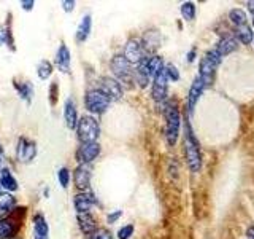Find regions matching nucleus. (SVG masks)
<instances>
[{"instance_id":"obj_1","label":"nucleus","mask_w":254,"mask_h":239,"mask_svg":"<svg viewBox=\"0 0 254 239\" xmlns=\"http://www.w3.org/2000/svg\"><path fill=\"white\" fill-rule=\"evenodd\" d=\"M184 155H186V161H187L189 169L192 172L200 171V167H202L200 145H199L189 123H186V128H184Z\"/></svg>"},{"instance_id":"obj_2","label":"nucleus","mask_w":254,"mask_h":239,"mask_svg":"<svg viewBox=\"0 0 254 239\" xmlns=\"http://www.w3.org/2000/svg\"><path fill=\"white\" fill-rule=\"evenodd\" d=\"M76 137L81 143H92L97 142L100 136V124L97 118L92 115H83L78 120L76 126Z\"/></svg>"},{"instance_id":"obj_3","label":"nucleus","mask_w":254,"mask_h":239,"mask_svg":"<svg viewBox=\"0 0 254 239\" xmlns=\"http://www.w3.org/2000/svg\"><path fill=\"white\" fill-rule=\"evenodd\" d=\"M111 102H113V100L99 88L88 89L86 94H84V107H86V110L92 117L105 113Z\"/></svg>"},{"instance_id":"obj_4","label":"nucleus","mask_w":254,"mask_h":239,"mask_svg":"<svg viewBox=\"0 0 254 239\" xmlns=\"http://www.w3.org/2000/svg\"><path fill=\"white\" fill-rule=\"evenodd\" d=\"M221 56L218 55L216 50L213 51H208L207 55L202 58L200 61V70H199V79L203 81L205 88L210 86L211 83L215 80V72H216V67L221 64Z\"/></svg>"},{"instance_id":"obj_5","label":"nucleus","mask_w":254,"mask_h":239,"mask_svg":"<svg viewBox=\"0 0 254 239\" xmlns=\"http://www.w3.org/2000/svg\"><path fill=\"white\" fill-rule=\"evenodd\" d=\"M165 137L168 145H175L178 140L180 136V110L177 105H173L172 102H168L165 105Z\"/></svg>"},{"instance_id":"obj_6","label":"nucleus","mask_w":254,"mask_h":239,"mask_svg":"<svg viewBox=\"0 0 254 239\" xmlns=\"http://www.w3.org/2000/svg\"><path fill=\"white\" fill-rule=\"evenodd\" d=\"M110 69L113 72L114 79H116L121 85L127 83V85H132L134 83V70H132V65L126 61V58L123 55L113 56L110 61Z\"/></svg>"},{"instance_id":"obj_7","label":"nucleus","mask_w":254,"mask_h":239,"mask_svg":"<svg viewBox=\"0 0 254 239\" xmlns=\"http://www.w3.org/2000/svg\"><path fill=\"white\" fill-rule=\"evenodd\" d=\"M37 157V143L27 137H19L16 143V159L21 163H30Z\"/></svg>"},{"instance_id":"obj_8","label":"nucleus","mask_w":254,"mask_h":239,"mask_svg":"<svg viewBox=\"0 0 254 239\" xmlns=\"http://www.w3.org/2000/svg\"><path fill=\"white\" fill-rule=\"evenodd\" d=\"M145 50H143V45H142V40H138V39H130V40H127V43L124 46V58H126V61L129 62L130 65H134V64H140L143 59H145Z\"/></svg>"},{"instance_id":"obj_9","label":"nucleus","mask_w":254,"mask_h":239,"mask_svg":"<svg viewBox=\"0 0 254 239\" xmlns=\"http://www.w3.org/2000/svg\"><path fill=\"white\" fill-rule=\"evenodd\" d=\"M99 89H102L111 100H119L124 96V88L123 85L113 77H100L99 79Z\"/></svg>"},{"instance_id":"obj_10","label":"nucleus","mask_w":254,"mask_h":239,"mask_svg":"<svg viewBox=\"0 0 254 239\" xmlns=\"http://www.w3.org/2000/svg\"><path fill=\"white\" fill-rule=\"evenodd\" d=\"M73 183L78 191H89L92 180V167L91 164H78L73 171Z\"/></svg>"},{"instance_id":"obj_11","label":"nucleus","mask_w":254,"mask_h":239,"mask_svg":"<svg viewBox=\"0 0 254 239\" xmlns=\"http://www.w3.org/2000/svg\"><path fill=\"white\" fill-rule=\"evenodd\" d=\"M102 148L99 142H92V143H81L76 150V161L78 164H91L94 159H97L100 155Z\"/></svg>"},{"instance_id":"obj_12","label":"nucleus","mask_w":254,"mask_h":239,"mask_svg":"<svg viewBox=\"0 0 254 239\" xmlns=\"http://www.w3.org/2000/svg\"><path fill=\"white\" fill-rule=\"evenodd\" d=\"M94 206H97V198L92 191H78L73 196V207L76 214H88Z\"/></svg>"},{"instance_id":"obj_13","label":"nucleus","mask_w":254,"mask_h":239,"mask_svg":"<svg viewBox=\"0 0 254 239\" xmlns=\"http://www.w3.org/2000/svg\"><path fill=\"white\" fill-rule=\"evenodd\" d=\"M168 79L165 74V65L162 67L159 72L156 74V77L153 79V99L156 102H162L167 98V91H168Z\"/></svg>"},{"instance_id":"obj_14","label":"nucleus","mask_w":254,"mask_h":239,"mask_svg":"<svg viewBox=\"0 0 254 239\" xmlns=\"http://www.w3.org/2000/svg\"><path fill=\"white\" fill-rule=\"evenodd\" d=\"M54 62H56V67L62 72V74H70V70H72V55H70V48L65 43L59 45Z\"/></svg>"},{"instance_id":"obj_15","label":"nucleus","mask_w":254,"mask_h":239,"mask_svg":"<svg viewBox=\"0 0 254 239\" xmlns=\"http://www.w3.org/2000/svg\"><path fill=\"white\" fill-rule=\"evenodd\" d=\"M19 230V219L10 215L7 219H0V239H15Z\"/></svg>"},{"instance_id":"obj_16","label":"nucleus","mask_w":254,"mask_h":239,"mask_svg":"<svg viewBox=\"0 0 254 239\" xmlns=\"http://www.w3.org/2000/svg\"><path fill=\"white\" fill-rule=\"evenodd\" d=\"M78 120H80V117H78L76 104H75L73 99L69 98L64 104V123H65V126H67L69 129H72V131L76 129Z\"/></svg>"},{"instance_id":"obj_17","label":"nucleus","mask_w":254,"mask_h":239,"mask_svg":"<svg viewBox=\"0 0 254 239\" xmlns=\"http://www.w3.org/2000/svg\"><path fill=\"white\" fill-rule=\"evenodd\" d=\"M0 188H2V191H5V193H15V191L19 188L16 177L7 166H3L2 169H0Z\"/></svg>"},{"instance_id":"obj_18","label":"nucleus","mask_w":254,"mask_h":239,"mask_svg":"<svg viewBox=\"0 0 254 239\" xmlns=\"http://www.w3.org/2000/svg\"><path fill=\"white\" fill-rule=\"evenodd\" d=\"M13 88L15 91L18 93V96L26 102L27 105L32 104L34 100V96H35V88H34V83L32 81H18V80H13Z\"/></svg>"},{"instance_id":"obj_19","label":"nucleus","mask_w":254,"mask_h":239,"mask_svg":"<svg viewBox=\"0 0 254 239\" xmlns=\"http://www.w3.org/2000/svg\"><path fill=\"white\" fill-rule=\"evenodd\" d=\"M34 223V239H50V225H48L45 215L37 212L32 219Z\"/></svg>"},{"instance_id":"obj_20","label":"nucleus","mask_w":254,"mask_h":239,"mask_svg":"<svg viewBox=\"0 0 254 239\" xmlns=\"http://www.w3.org/2000/svg\"><path fill=\"white\" fill-rule=\"evenodd\" d=\"M18 207V201L13 196V193H3L0 195V219H7L15 212Z\"/></svg>"},{"instance_id":"obj_21","label":"nucleus","mask_w":254,"mask_h":239,"mask_svg":"<svg viewBox=\"0 0 254 239\" xmlns=\"http://www.w3.org/2000/svg\"><path fill=\"white\" fill-rule=\"evenodd\" d=\"M203 89H205L203 81L197 77V79L194 80V83H192L191 89H189V94H187V109H189L191 113L194 112L196 105L199 102V99H200V96L203 93Z\"/></svg>"},{"instance_id":"obj_22","label":"nucleus","mask_w":254,"mask_h":239,"mask_svg":"<svg viewBox=\"0 0 254 239\" xmlns=\"http://www.w3.org/2000/svg\"><path fill=\"white\" fill-rule=\"evenodd\" d=\"M76 222H78V226H80V230H81L83 235L91 236L95 230H97L95 219H94V215L91 212H88V214H76Z\"/></svg>"},{"instance_id":"obj_23","label":"nucleus","mask_w":254,"mask_h":239,"mask_svg":"<svg viewBox=\"0 0 254 239\" xmlns=\"http://www.w3.org/2000/svg\"><path fill=\"white\" fill-rule=\"evenodd\" d=\"M91 31H92V16L91 15H84L83 20L78 24V29H76V41L78 43H84L89 35H91Z\"/></svg>"},{"instance_id":"obj_24","label":"nucleus","mask_w":254,"mask_h":239,"mask_svg":"<svg viewBox=\"0 0 254 239\" xmlns=\"http://www.w3.org/2000/svg\"><path fill=\"white\" fill-rule=\"evenodd\" d=\"M238 48V40L232 37V35H226L224 39H221V41L218 43L216 46V53L219 55L221 58H224L227 55H231L235 50Z\"/></svg>"},{"instance_id":"obj_25","label":"nucleus","mask_w":254,"mask_h":239,"mask_svg":"<svg viewBox=\"0 0 254 239\" xmlns=\"http://www.w3.org/2000/svg\"><path fill=\"white\" fill-rule=\"evenodd\" d=\"M235 39L240 40L243 45H250L253 39H254V34H253V27L250 24H245V26H240L235 29Z\"/></svg>"},{"instance_id":"obj_26","label":"nucleus","mask_w":254,"mask_h":239,"mask_svg":"<svg viewBox=\"0 0 254 239\" xmlns=\"http://www.w3.org/2000/svg\"><path fill=\"white\" fill-rule=\"evenodd\" d=\"M53 64L48 61V59H41V61L38 62L37 65V75H38V79L40 80H48L50 77L53 75Z\"/></svg>"},{"instance_id":"obj_27","label":"nucleus","mask_w":254,"mask_h":239,"mask_svg":"<svg viewBox=\"0 0 254 239\" xmlns=\"http://www.w3.org/2000/svg\"><path fill=\"white\" fill-rule=\"evenodd\" d=\"M229 20L232 21V24L235 27H240V26H245V24H248L246 13L240 8H234V10L229 11Z\"/></svg>"},{"instance_id":"obj_28","label":"nucleus","mask_w":254,"mask_h":239,"mask_svg":"<svg viewBox=\"0 0 254 239\" xmlns=\"http://www.w3.org/2000/svg\"><path fill=\"white\" fill-rule=\"evenodd\" d=\"M57 180L59 185L62 187L64 190H67L70 187V180H72V172L67 166H62L60 169L57 171Z\"/></svg>"},{"instance_id":"obj_29","label":"nucleus","mask_w":254,"mask_h":239,"mask_svg":"<svg viewBox=\"0 0 254 239\" xmlns=\"http://www.w3.org/2000/svg\"><path fill=\"white\" fill-rule=\"evenodd\" d=\"M181 15L186 21H192L196 18V5L192 2H186L181 5Z\"/></svg>"},{"instance_id":"obj_30","label":"nucleus","mask_w":254,"mask_h":239,"mask_svg":"<svg viewBox=\"0 0 254 239\" xmlns=\"http://www.w3.org/2000/svg\"><path fill=\"white\" fill-rule=\"evenodd\" d=\"M59 100V83L57 80H54L50 85V105L56 107Z\"/></svg>"},{"instance_id":"obj_31","label":"nucleus","mask_w":254,"mask_h":239,"mask_svg":"<svg viewBox=\"0 0 254 239\" xmlns=\"http://www.w3.org/2000/svg\"><path fill=\"white\" fill-rule=\"evenodd\" d=\"M89 239H113V235L107 228H97L89 236Z\"/></svg>"},{"instance_id":"obj_32","label":"nucleus","mask_w":254,"mask_h":239,"mask_svg":"<svg viewBox=\"0 0 254 239\" xmlns=\"http://www.w3.org/2000/svg\"><path fill=\"white\" fill-rule=\"evenodd\" d=\"M165 74H167V79L168 80H173V81H178L180 80V72H178V69L175 67L173 64H167L165 65Z\"/></svg>"},{"instance_id":"obj_33","label":"nucleus","mask_w":254,"mask_h":239,"mask_svg":"<svg viewBox=\"0 0 254 239\" xmlns=\"http://www.w3.org/2000/svg\"><path fill=\"white\" fill-rule=\"evenodd\" d=\"M134 235V225H126L118 231V239H129Z\"/></svg>"},{"instance_id":"obj_34","label":"nucleus","mask_w":254,"mask_h":239,"mask_svg":"<svg viewBox=\"0 0 254 239\" xmlns=\"http://www.w3.org/2000/svg\"><path fill=\"white\" fill-rule=\"evenodd\" d=\"M121 215H123V211H113V212H110V214L107 215V222L110 223V225L116 223Z\"/></svg>"},{"instance_id":"obj_35","label":"nucleus","mask_w":254,"mask_h":239,"mask_svg":"<svg viewBox=\"0 0 254 239\" xmlns=\"http://www.w3.org/2000/svg\"><path fill=\"white\" fill-rule=\"evenodd\" d=\"M60 5H62V10L65 11V13H72V11L75 10L76 2H75V0H64Z\"/></svg>"},{"instance_id":"obj_36","label":"nucleus","mask_w":254,"mask_h":239,"mask_svg":"<svg viewBox=\"0 0 254 239\" xmlns=\"http://www.w3.org/2000/svg\"><path fill=\"white\" fill-rule=\"evenodd\" d=\"M34 5H35L34 0H22V2H21V7H22L24 11H32Z\"/></svg>"},{"instance_id":"obj_37","label":"nucleus","mask_w":254,"mask_h":239,"mask_svg":"<svg viewBox=\"0 0 254 239\" xmlns=\"http://www.w3.org/2000/svg\"><path fill=\"white\" fill-rule=\"evenodd\" d=\"M3 163H5V150L3 147H0V169L3 167Z\"/></svg>"},{"instance_id":"obj_38","label":"nucleus","mask_w":254,"mask_h":239,"mask_svg":"<svg viewBox=\"0 0 254 239\" xmlns=\"http://www.w3.org/2000/svg\"><path fill=\"white\" fill-rule=\"evenodd\" d=\"M246 236L248 239H254V226H250V228L246 230Z\"/></svg>"},{"instance_id":"obj_39","label":"nucleus","mask_w":254,"mask_h":239,"mask_svg":"<svg viewBox=\"0 0 254 239\" xmlns=\"http://www.w3.org/2000/svg\"><path fill=\"white\" fill-rule=\"evenodd\" d=\"M194 58H196V51H194V50H191V51H189V55H187V61L192 62V61H194Z\"/></svg>"},{"instance_id":"obj_40","label":"nucleus","mask_w":254,"mask_h":239,"mask_svg":"<svg viewBox=\"0 0 254 239\" xmlns=\"http://www.w3.org/2000/svg\"><path fill=\"white\" fill-rule=\"evenodd\" d=\"M248 10H250V13L254 16V0H251V2H248Z\"/></svg>"},{"instance_id":"obj_41","label":"nucleus","mask_w":254,"mask_h":239,"mask_svg":"<svg viewBox=\"0 0 254 239\" xmlns=\"http://www.w3.org/2000/svg\"><path fill=\"white\" fill-rule=\"evenodd\" d=\"M3 193V191H2V188H0V195H2Z\"/></svg>"},{"instance_id":"obj_42","label":"nucleus","mask_w":254,"mask_h":239,"mask_svg":"<svg viewBox=\"0 0 254 239\" xmlns=\"http://www.w3.org/2000/svg\"><path fill=\"white\" fill-rule=\"evenodd\" d=\"M253 26H254V21H253Z\"/></svg>"}]
</instances>
